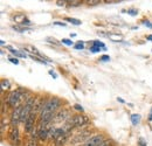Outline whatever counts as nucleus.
Instances as JSON below:
<instances>
[{"mask_svg": "<svg viewBox=\"0 0 152 146\" xmlns=\"http://www.w3.org/2000/svg\"><path fill=\"white\" fill-rule=\"evenodd\" d=\"M143 23H144L145 26H148V27H150V28H152V23H150V22H149L148 20H146V21H143Z\"/></svg>", "mask_w": 152, "mask_h": 146, "instance_id": "bb28decb", "label": "nucleus"}, {"mask_svg": "<svg viewBox=\"0 0 152 146\" xmlns=\"http://www.w3.org/2000/svg\"><path fill=\"white\" fill-rule=\"evenodd\" d=\"M68 139H69V133H66V134L61 136L60 138L56 139V146H61L63 145V144H66L68 142Z\"/></svg>", "mask_w": 152, "mask_h": 146, "instance_id": "9d476101", "label": "nucleus"}, {"mask_svg": "<svg viewBox=\"0 0 152 146\" xmlns=\"http://www.w3.org/2000/svg\"><path fill=\"white\" fill-rule=\"evenodd\" d=\"M70 117H72V116H70V113H69L68 110L62 109L55 113V116H54V122H64V123H66Z\"/></svg>", "mask_w": 152, "mask_h": 146, "instance_id": "39448f33", "label": "nucleus"}, {"mask_svg": "<svg viewBox=\"0 0 152 146\" xmlns=\"http://www.w3.org/2000/svg\"><path fill=\"white\" fill-rule=\"evenodd\" d=\"M99 146H111V140H103Z\"/></svg>", "mask_w": 152, "mask_h": 146, "instance_id": "aec40b11", "label": "nucleus"}, {"mask_svg": "<svg viewBox=\"0 0 152 146\" xmlns=\"http://www.w3.org/2000/svg\"><path fill=\"white\" fill-rule=\"evenodd\" d=\"M10 61H11L12 63H14V64H19V60H18V58H15V57H11V58H10Z\"/></svg>", "mask_w": 152, "mask_h": 146, "instance_id": "b1692460", "label": "nucleus"}, {"mask_svg": "<svg viewBox=\"0 0 152 146\" xmlns=\"http://www.w3.org/2000/svg\"><path fill=\"white\" fill-rule=\"evenodd\" d=\"M131 122H132L133 125H137V124H139V122H140V115L133 113L132 116H131Z\"/></svg>", "mask_w": 152, "mask_h": 146, "instance_id": "9b49d317", "label": "nucleus"}, {"mask_svg": "<svg viewBox=\"0 0 152 146\" xmlns=\"http://www.w3.org/2000/svg\"><path fill=\"white\" fill-rule=\"evenodd\" d=\"M8 49H10V52H11L12 54H14L15 56H18V57H26V54H25V53H22V52L14 50V49H13V48H11V47H8Z\"/></svg>", "mask_w": 152, "mask_h": 146, "instance_id": "f8f14e48", "label": "nucleus"}, {"mask_svg": "<svg viewBox=\"0 0 152 146\" xmlns=\"http://www.w3.org/2000/svg\"><path fill=\"white\" fill-rule=\"evenodd\" d=\"M128 14H130V15H137L138 12L136 9H130V11H128Z\"/></svg>", "mask_w": 152, "mask_h": 146, "instance_id": "393cba45", "label": "nucleus"}, {"mask_svg": "<svg viewBox=\"0 0 152 146\" xmlns=\"http://www.w3.org/2000/svg\"><path fill=\"white\" fill-rule=\"evenodd\" d=\"M74 48H75L76 50H81V49H83V48H84V43H83L82 41H78L75 46H74Z\"/></svg>", "mask_w": 152, "mask_h": 146, "instance_id": "dca6fc26", "label": "nucleus"}, {"mask_svg": "<svg viewBox=\"0 0 152 146\" xmlns=\"http://www.w3.org/2000/svg\"><path fill=\"white\" fill-rule=\"evenodd\" d=\"M21 112H22V105H19L13 111L11 116V124L13 125V128H17V125L21 122Z\"/></svg>", "mask_w": 152, "mask_h": 146, "instance_id": "20e7f679", "label": "nucleus"}, {"mask_svg": "<svg viewBox=\"0 0 152 146\" xmlns=\"http://www.w3.org/2000/svg\"><path fill=\"white\" fill-rule=\"evenodd\" d=\"M31 23V21L29 20H27V19H25L23 21H22V25H29Z\"/></svg>", "mask_w": 152, "mask_h": 146, "instance_id": "7c9ffc66", "label": "nucleus"}, {"mask_svg": "<svg viewBox=\"0 0 152 146\" xmlns=\"http://www.w3.org/2000/svg\"><path fill=\"white\" fill-rule=\"evenodd\" d=\"M27 146H39V145H38V143H37V140H33V139H32V140L28 142Z\"/></svg>", "mask_w": 152, "mask_h": 146, "instance_id": "5701e85b", "label": "nucleus"}, {"mask_svg": "<svg viewBox=\"0 0 152 146\" xmlns=\"http://www.w3.org/2000/svg\"><path fill=\"white\" fill-rule=\"evenodd\" d=\"M150 115H151V116L149 117V119H150V120H152V109H151V113H150Z\"/></svg>", "mask_w": 152, "mask_h": 146, "instance_id": "72a5a7b5", "label": "nucleus"}, {"mask_svg": "<svg viewBox=\"0 0 152 146\" xmlns=\"http://www.w3.org/2000/svg\"><path fill=\"white\" fill-rule=\"evenodd\" d=\"M54 25H55V26H62V27H64V26H66V23H64V22H54Z\"/></svg>", "mask_w": 152, "mask_h": 146, "instance_id": "cd10ccee", "label": "nucleus"}, {"mask_svg": "<svg viewBox=\"0 0 152 146\" xmlns=\"http://www.w3.org/2000/svg\"><path fill=\"white\" fill-rule=\"evenodd\" d=\"M66 2H68V1H61V0H58V1H56V5L57 6H64Z\"/></svg>", "mask_w": 152, "mask_h": 146, "instance_id": "a878e982", "label": "nucleus"}, {"mask_svg": "<svg viewBox=\"0 0 152 146\" xmlns=\"http://www.w3.org/2000/svg\"><path fill=\"white\" fill-rule=\"evenodd\" d=\"M87 2H88L89 5H97V4H99L101 1H99V0H87Z\"/></svg>", "mask_w": 152, "mask_h": 146, "instance_id": "4be33fe9", "label": "nucleus"}, {"mask_svg": "<svg viewBox=\"0 0 152 146\" xmlns=\"http://www.w3.org/2000/svg\"><path fill=\"white\" fill-rule=\"evenodd\" d=\"M89 118L86 116V115H75V116H72L66 123H64V126L63 128L67 131V132H70L73 128H82L87 124H89Z\"/></svg>", "mask_w": 152, "mask_h": 146, "instance_id": "f257e3e1", "label": "nucleus"}, {"mask_svg": "<svg viewBox=\"0 0 152 146\" xmlns=\"http://www.w3.org/2000/svg\"><path fill=\"white\" fill-rule=\"evenodd\" d=\"M10 140L13 144H19V130L17 128H13L10 132Z\"/></svg>", "mask_w": 152, "mask_h": 146, "instance_id": "6e6552de", "label": "nucleus"}, {"mask_svg": "<svg viewBox=\"0 0 152 146\" xmlns=\"http://www.w3.org/2000/svg\"><path fill=\"white\" fill-rule=\"evenodd\" d=\"M49 74H50V75H52V76H53V78H57L56 74L54 73V72H53V70H49Z\"/></svg>", "mask_w": 152, "mask_h": 146, "instance_id": "c756f323", "label": "nucleus"}, {"mask_svg": "<svg viewBox=\"0 0 152 146\" xmlns=\"http://www.w3.org/2000/svg\"><path fill=\"white\" fill-rule=\"evenodd\" d=\"M90 132L89 131H86L83 133H77L74 138L70 139V143L72 144H77V143H87L89 139H90Z\"/></svg>", "mask_w": 152, "mask_h": 146, "instance_id": "7ed1b4c3", "label": "nucleus"}, {"mask_svg": "<svg viewBox=\"0 0 152 146\" xmlns=\"http://www.w3.org/2000/svg\"><path fill=\"white\" fill-rule=\"evenodd\" d=\"M139 145H140V146H146V145H145V144H144V140H143L142 138L139 139Z\"/></svg>", "mask_w": 152, "mask_h": 146, "instance_id": "2f4dec72", "label": "nucleus"}, {"mask_svg": "<svg viewBox=\"0 0 152 146\" xmlns=\"http://www.w3.org/2000/svg\"><path fill=\"white\" fill-rule=\"evenodd\" d=\"M23 98V95L21 93L20 90H14L12 91L8 97H7V103L10 107H13V108H18L20 105V101Z\"/></svg>", "mask_w": 152, "mask_h": 146, "instance_id": "f03ea898", "label": "nucleus"}, {"mask_svg": "<svg viewBox=\"0 0 152 146\" xmlns=\"http://www.w3.org/2000/svg\"><path fill=\"white\" fill-rule=\"evenodd\" d=\"M10 87H11L10 81H7V80H2V81H1V89H2V90H4V89H10Z\"/></svg>", "mask_w": 152, "mask_h": 146, "instance_id": "ddd939ff", "label": "nucleus"}, {"mask_svg": "<svg viewBox=\"0 0 152 146\" xmlns=\"http://www.w3.org/2000/svg\"><path fill=\"white\" fill-rule=\"evenodd\" d=\"M34 120H35V113H32L29 117H28V119L25 122V131L27 132V133H31L33 130H34Z\"/></svg>", "mask_w": 152, "mask_h": 146, "instance_id": "0eeeda50", "label": "nucleus"}, {"mask_svg": "<svg viewBox=\"0 0 152 146\" xmlns=\"http://www.w3.org/2000/svg\"><path fill=\"white\" fill-rule=\"evenodd\" d=\"M90 50H91L93 53H99L101 50H107V49H103V48H101V47H98V46H95V45H93V47L90 48Z\"/></svg>", "mask_w": 152, "mask_h": 146, "instance_id": "2eb2a0df", "label": "nucleus"}, {"mask_svg": "<svg viewBox=\"0 0 152 146\" xmlns=\"http://www.w3.org/2000/svg\"><path fill=\"white\" fill-rule=\"evenodd\" d=\"M99 60H101V61H103V62H107V61H110V56H108V55H103Z\"/></svg>", "mask_w": 152, "mask_h": 146, "instance_id": "412c9836", "label": "nucleus"}, {"mask_svg": "<svg viewBox=\"0 0 152 146\" xmlns=\"http://www.w3.org/2000/svg\"><path fill=\"white\" fill-rule=\"evenodd\" d=\"M103 140H104V138H103L102 134H96V136H93V137L84 144V146H99Z\"/></svg>", "mask_w": 152, "mask_h": 146, "instance_id": "423d86ee", "label": "nucleus"}, {"mask_svg": "<svg viewBox=\"0 0 152 146\" xmlns=\"http://www.w3.org/2000/svg\"><path fill=\"white\" fill-rule=\"evenodd\" d=\"M68 2H69L70 6H80L82 4L81 0H73V1H68Z\"/></svg>", "mask_w": 152, "mask_h": 146, "instance_id": "f3484780", "label": "nucleus"}, {"mask_svg": "<svg viewBox=\"0 0 152 146\" xmlns=\"http://www.w3.org/2000/svg\"><path fill=\"white\" fill-rule=\"evenodd\" d=\"M38 132H39V139L40 140H46L49 137L48 136V128H46V126H40L39 125Z\"/></svg>", "mask_w": 152, "mask_h": 146, "instance_id": "1a4fd4ad", "label": "nucleus"}, {"mask_svg": "<svg viewBox=\"0 0 152 146\" xmlns=\"http://www.w3.org/2000/svg\"><path fill=\"white\" fill-rule=\"evenodd\" d=\"M146 39H148V40H150V41H152V35H148Z\"/></svg>", "mask_w": 152, "mask_h": 146, "instance_id": "473e14b6", "label": "nucleus"}, {"mask_svg": "<svg viewBox=\"0 0 152 146\" xmlns=\"http://www.w3.org/2000/svg\"><path fill=\"white\" fill-rule=\"evenodd\" d=\"M74 108H75L76 110H80V111H83V108H82V107H80L78 104H75V107H74Z\"/></svg>", "mask_w": 152, "mask_h": 146, "instance_id": "c85d7f7f", "label": "nucleus"}, {"mask_svg": "<svg viewBox=\"0 0 152 146\" xmlns=\"http://www.w3.org/2000/svg\"><path fill=\"white\" fill-rule=\"evenodd\" d=\"M62 43H64L67 46H73V41L72 40H68V39H62Z\"/></svg>", "mask_w": 152, "mask_h": 146, "instance_id": "6ab92c4d", "label": "nucleus"}, {"mask_svg": "<svg viewBox=\"0 0 152 146\" xmlns=\"http://www.w3.org/2000/svg\"><path fill=\"white\" fill-rule=\"evenodd\" d=\"M66 21H69L70 23L76 25V26L81 25V21H80V20H77V19H74V18H66Z\"/></svg>", "mask_w": 152, "mask_h": 146, "instance_id": "4468645a", "label": "nucleus"}, {"mask_svg": "<svg viewBox=\"0 0 152 146\" xmlns=\"http://www.w3.org/2000/svg\"><path fill=\"white\" fill-rule=\"evenodd\" d=\"M109 37L113 41H121L122 40V35H114V34H111V35H109Z\"/></svg>", "mask_w": 152, "mask_h": 146, "instance_id": "a211bd4d", "label": "nucleus"}]
</instances>
